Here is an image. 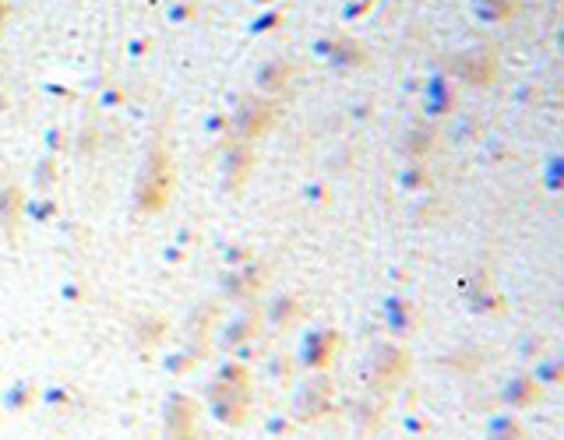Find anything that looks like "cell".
<instances>
[{
  "instance_id": "cell-3",
  "label": "cell",
  "mask_w": 564,
  "mask_h": 440,
  "mask_svg": "<svg viewBox=\"0 0 564 440\" xmlns=\"http://www.w3.org/2000/svg\"><path fill=\"white\" fill-rule=\"evenodd\" d=\"M296 409V419L311 423V419H322L332 412V381H311L300 388V395L293 401Z\"/></svg>"
},
{
  "instance_id": "cell-13",
  "label": "cell",
  "mask_w": 564,
  "mask_h": 440,
  "mask_svg": "<svg viewBox=\"0 0 564 440\" xmlns=\"http://www.w3.org/2000/svg\"><path fill=\"white\" fill-rule=\"evenodd\" d=\"M169 370H173V373H184V370H191V356H177V360L169 363Z\"/></svg>"
},
{
  "instance_id": "cell-2",
  "label": "cell",
  "mask_w": 564,
  "mask_h": 440,
  "mask_svg": "<svg viewBox=\"0 0 564 440\" xmlns=\"http://www.w3.org/2000/svg\"><path fill=\"white\" fill-rule=\"evenodd\" d=\"M205 395H208L212 416H215L219 423H226V427H243V423H247V409H250V401H247V391L226 388L223 381H212Z\"/></svg>"
},
{
  "instance_id": "cell-5",
  "label": "cell",
  "mask_w": 564,
  "mask_h": 440,
  "mask_svg": "<svg viewBox=\"0 0 564 440\" xmlns=\"http://www.w3.org/2000/svg\"><path fill=\"white\" fill-rule=\"evenodd\" d=\"M162 419H166V437L184 434V430H195V419H198V401L187 399V395H169Z\"/></svg>"
},
{
  "instance_id": "cell-6",
  "label": "cell",
  "mask_w": 564,
  "mask_h": 440,
  "mask_svg": "<svg viewBox=\"0 0 564 440\" xmlns=\"http://www.w3.org/2000/svg\"><path fill=\"white\" fill-rule=\"evenodd\" d=\"M335 346H339V335H335V331H318V335H311V338L304 342V366L324 370L328 360H332V353H335Z\"/></svg>"
},
{
  "instance_id": "cell-11",
  "label": "cell",
  "mask_w": 564,
  "mask_h": 440,
  "mask_svg": "<svg viewBox=\"0 0 564 440\" xmlns=\"http://www.w3.org/2000/svg\"><path fill=\"white\" fill-rule=\"evenodd\" d=\"M14 211H18V191L11 187V191H4L0 194V222H14Z\"/></svg>"
},
{
  "instance_id": "cell-7",
  "label": "cell",
  "mask_w": 564,
  "mask_h": 440,
  "mask_svg": "<svg viewBox=\"0 0 564 440\" xmlns=\"http://www.w3.org/2000/svg\"><path fill=\"white\" fill-rule=\"evenodd\" d=\"M505 401H508L512 409H529V405H536V401H540V388H536V381H529V377H515V381H508V388H505Z\"/></svg>"
},
{
  "instance_id": "cell-4",
  "label": "cell",
  "mask_w": 564,
  "mask_h": 440,
  "mask_svg": "<svg viewBox=\"0 0 564 440\" xmlns=\"http://www.w3.org/2000/svg\"><path fill=\"white\" fill-rule=\"evenodd\" d=\"M405 353L399 349H381L378 353V363H374V370H370V384L378 388V391H388V388H396L399 381L405 377Z\"/></svg>"
},
{
  "instance_id": "cell-9",
  "label": "cell",
  "mask_w": 564,
  "mask_h": 440,
  "mask_svg": "<svg viewBox=\"0 0 564 440\" xmlns=\"http://www.w3.org/2000/svg\"><path fill=\"white\" fill-rule=\"evenodd\" d=\"M219 381H223L226 388H237V391H250V377H247V370H243L241 363H226V366L219 370Z\"/></svg>"
},
{
  "instance_id": "cell-12",
  "label": "cell",
  "mask_w": 564,
  "mask_h": 440,
  "mask_svg": "<svg viewBox=\"0 0 564 440\" xmlns=\"http://www.w3.org/2000/svg\"><path fill=\"white\" fill-rule=\"evenodd\" d=\"M276 318H279V320L293 318V303H289V300H279V303H276Z\"/></svg>"
},
{
  "instance_id": "cell-14",
  "label": "cell",
  "mask_w": 564,
  "mask_h": 440,
  "mask_svg": "<svg viewBox=\"0 0 564 440\" xmlns=\"http://www.w3.org/2000/svg\"><path fill=\"white\" fill-rule=\"evenodd\" d=\"M166 440H202V437H198V427H195V430H184V434H173V437H166Z\"/></svg>"
},
{
  "instance_id": "cell-8",
  "label": "cell",
  "mask_w": 564,
  "mask_h": 440,
  "mask_svg": "<svg viewBox=\"0 0 564 440\" xmlns=\"http://www.w3.org/2000/svg\"><path fill=\"white\" fill-rule=\"evenodd\" d=\"M487 440H525V430L519 419L497 416V419H490V427H487Z\"/></svg>"
},
{
  "instance_id": "cell-10",
  "label": "cell",
  "mask_w": 564,
  "mask_h": 440,
  "mask_svg": "<svg viewBox=\"0 0 564 440\" xmlns=\"http://www.w3.org/2000/svg\"><path fill=\"white\" fill-rule=\"evenodd\" d=\"M32 401H36V388H25V384H18V388H11V391L4 395V405H7L11 412H25Z\"/></svg>"
},
{
  "instance_id": "cell-1",
  "label": "cell",
  "mask_w": 564,
  "mask_h": 440,
  "mask_svg": "<svg viewBox=\"0 0 564 440\" xmlns=\"http://www.w3.org/2000/svg\"><path fill=\"white\" fill-rule=\"evenodd\" d=\"M169 184H173V166H169V159L162 152H152V159L145 166V176L138 184V204L145 211L162 208V201L169 194Z\"/></svg>"
}]
</instances>
